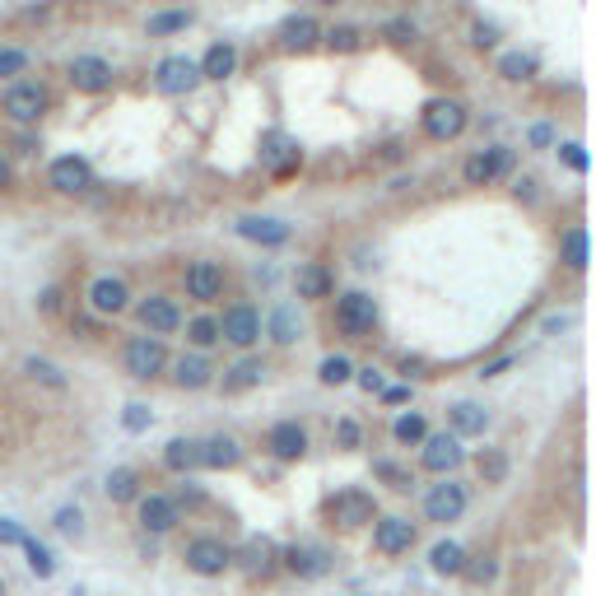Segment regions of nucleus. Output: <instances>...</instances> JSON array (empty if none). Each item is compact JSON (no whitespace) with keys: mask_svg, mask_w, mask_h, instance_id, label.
Instances as JSON below:
<instances>
[{"mask_svg":"<svg viewBox=\"0 0 596 596\" xmlns=\"http://www.w3.org/2000/svg\"><path fill=\"white\" fill-rule=\"evenodd\" d=\"M238 559H243V573H247V578H266V573L275 569V545L252 541V545L243 550V555L233 550V564H238Z\"/></svg>","mask_w":596,"mask_h":596,"instance_id":"nucleus-34","label":"nucleus"},{"mask_svg":"<svg viewBox=\"0 0 596 596\" xmlns=\"http://www.w3.org/2000/svg\"><path fill=\"white\" fill-rule=\"evenodd\" d=\"M420 122L429 140H457L466 131V108H461L457 98H434V103H424Z\"/></svg>","mask_w":596,"mask_h":596,"instance_id":"nucleus-12","label":"nucleus"},{"mask_svg":"<svg viewBox=\"0 0 596 596\" xmlns=\"http://www.w3.org/2000/svg\"><path fill=\"white\" fill-rule=\"evenodd\" d=\"M447 420H452V434L457 438H480L489 429V410L475 406V401H457V406L447 410Z\"/></svg>","mask_w":596,"mask_h":596,"instance_id":"nucleus-28","label":"nucleus"},{"mask_svg":"<svg viewBox=\"0 0 596 596\" xmlns=\"http://www.w3.org/2000/svg\"><path fill=\"white\" fill-rule=\"evenodd\" d=\"M187 340H191V350H210V345H219V322L215 317H191L187 322Z\"/></svg>","mask_w":596,"mask_h":596,"instance_id":"nucleus-43","label":"nucleus"},{"mask_svg":"<svg viewBox=\"0 0 596 596\" xmlns=\"http://www.w3.org/2000/svg\"><path fill=\"white\" fill-rule=\"evenodd\" d=\"M513 368V354H503V359H494V364L480 368V378H499V373H508Z\"/></svg>","mask_w":596,"mask_h":596,"instance_id":"nucleus-58","label":"nucleus"},{"mask_svg":"<svg viewBox=\"0 0 596 596\" xmlns=\"http://www.w3.org/2000/svg\"><path fill=\"white\" fill-rule=\"evenodd\" d=\"M103 494H108L112 503H136L140 494H145V489H140V471L136 466H117V471H108Z\"/></svg>","mask_w":596,"mask_h":596,"instance_id":"nucleus-31","label":"nucleus"},{"mask_svg":"<svg viewBox=\"0 0 596 596\" xmlns=\"http://www.w3.org/2000/svg\"><path fill=\"white\" fill-rule=\"evenodd\" d=\"M201 466L205 471H233V466H243V443L229 434H215L201 443Z\"/></svg>","mask_w":596,"mask_h":596,"instance_id":"nucleus-26","label":"nucleus"},{"mask_svg":"<svg viewBox=\"0 0 596 596\" xmlns=\"http://www.w3.org/2000/svg\"><path fill=\"white\" fill-rule=\"evenodd\" d=\"M513 168V149H475L471 159L461 163V177H466V187H489V182H499L503 173Z\"/></svg>","mask_w":596,"mask_h":596,"instance_id":"nucleus-15","label":"nucleus"},{"mask_svg":"<svg viewBox=\"0 0 596 596\" xmlns=\"http://www.w3.org/2000/svg\"><path fill=\"white\" fill-rule=\"evenodd\" d=\"M531 145H536V149H550V145H555V131H550V126H531Z\"/></svg>","mask_w":596,"mask_h":596,"instance_id":"nucleus-57","label":"nucleus"},{"mask_svg":"<svg viewBox=\"0 0 596 596\" xmlns=\"http://www.w3.org/2000/svg\"><path fill=\"white\" fill-rule=\"evenodd\" d=\"M326 513H331V522H340L345 531H359L378 517V499H373L368 489H340L336 499L326 503Z\"/></svg>","mask_w":596,"mask_h":596,"instance_id":"nucleus-9","label":"nucleus"},{"mask_svg":"<svg viewBox=\"0 0 596 596\" xmlns=\"http://www.w3.org/2000/svg\"><path fill=\"white\" fill-rule=\"evenodd\" d=\"M382 33H387L392 42H410V38H415V24H406V19H392V24L382 28Z\"/></svg>","mask_w":596,"mask_h":596,"instance_id":"nucleus-56","label":"nucleus"},{"mask_svg":"<svg viewBox=\"0 0 596 596\" xmlns=\"http://www.w3.org/2000/svg\"><path fill=\"white\" fill-rule=\"evenodd\" d=\"M89 308L98 317H117V312L131 308V289H126L122 275H98L94 285H89Z\"/></svg>","mask_w":596,"mask_h":596,"instance_id":"nucleus-18","label":"nucleus"},{"mask_svg":"<svg viewBox=\"0 0 596 596\" xmlns=\"http://www.w3.org/2000/svg\"><path fill=\"white\" fill-rule=\"evenodd\" d=\"M461 578H466L471 587H489L494 578H499V559H494V555H475V559H466Z\"/></svg>","mask_w":596,"mask_h":596,"instance_id":"nucleus-40","label":"nucleus"},{"mask_svg":"<svg viewBox=\"0 0 596 596\" xmlns=\"http://www.w3.org/2000/svg\"><path fill=\"white\" fill-rule=\"evenodd\" d=\"M182 289L196 303H215L224 294V266L219 261H191L187 271H182Z\"/></svg>","mask_w":596,"mask_h":596,"instance_id":"nucleus-16","label":"nucleus"},{"mask_svg":"<svg viewBox=\"0 0 596 596\" xmlns=\"http://www.w3.org/2000/svg\"><path fill=\"white\" fill-rule=\"evenodd\" d=\"M182 564H187V573H196V578H224V573L233 569V545L219 541V536H191V541L182 545Z\"/></svg>","mask_w":596,"mask_h":596,"instance_id":"nucleus-1","label":"nucleus"},{"mask_svg":"<svg viewBox=\"0 0 596 596\" xmlns=\"http://www.w3.org/2000/svg\"><path fill=\"white\" fill-rule=\"evenodd\" d=\"M294 289H298V298H331L336 280H331V271H326L322 261H303L294 271Z\"/></svg>","mask_w":596,"mask_h":596,"instance_id":"nucleus-27","label":"nucleus"},{"mask_svg":"<svg viewBox=\"0 0 596 596\" xmlns=\"http://www.w3.org/2000/svg\"><path fill=\"white\" fill-rule=\"evenodd\" d=\"M317 42H322V24L312 14H289L285 24H280V47L285 52H308Z\"/></svg>","mask_w":596,"mask_h":596,"instance_id":"nucleus-24","label":"nucleus"},{"mask_svg":"<svg viewBox=\"0 0 596 596\" xmlns=\"http://www.w3.org/2000/svg\"><path fill=\"white\" fill-rule=\"evenodd\" d=\"M322 5H336V0H322Z\"/></svg>","mask_w":596,"mask_h":596,"instance_id":"nucleus-64","label":"nucleus"},{"mask_svg":"<svg viewBox=\"0 0 596 596\" xmlns=\"http://www.w3.org/2000/svg\"><path fill=\"white\" fill-rule=\"evenodd\" d=\"M191 24V10H163L149 19V38H163V33H177V28Z\"/></svg>","mask_w":596,"mask_h":596,"instance_id":"nucleus-46","label":"nucleus"},{"mask_svg":"<svg viewBox=\"0 0 596 596\" xmlns=\"http://www.w3.org/2000/svg\"><path fill=\"white\" fill-rule=\"evenodd\" d=\"M392 438H396L401 447H420L424 438H429V420H424L420 410H406V415H396Z\"/></svg>","mask_w":596,"mask_h":596,"instance_id":"nucleus-35","label":"nucleus"},{"mask_svg":"<svg viewBox=\"0 0 596 596\" xmlns=\"http://www.w3.org/2000/svg\"><path fill=\"white\" fill-rule=\"evenodd\" d=\"M24 66H28V52H19V47H0V75H19Z\"/></svg>","mask_w":596,"mask_h":596,"instance_id":"nucleus-50","label":"nucleus"},{"mask_svg":"<svg viewBox=\"0 0 596 596\" xmlns=\"http://www.w3.org/2000/svg\"><path fill=\"white\" fill-rule=\"evenodd\" d=\"M215 322H219V340H229L233 350H252L261 340V312L252 308V303H233Z\"/></svg>","mask_w":596,"mask_h":596,"instance_id":"nucleus-7","label":"nucleus"},{"mask_svg":"<svg viewBox=\"0 0 596 596\" xmlns=\"http://www.w3.org/2000/svg\"><path fill=\"white\" fill-rule=\"evenodd\" d=\"M266 373H271V368H266V359H257V354H243L238 364L224 368V378H219V387H224L229 396L252 392V387H261V382H266Z\"/></svg>","mask_w":596,"mask_h":596,"instance_id":"nucleus-22","label":"nucleus"},{"mask_svg":"<svg viewBox=\"0 0 596 596\" xmlns=\"http://www.w3.org/2000/svg\"><path fill=\"white\" fill-rule=\"evenodd\" d=\"M136 322L145 326V336H173L177 326H182V308H177L168 294H145L136 303Z\"/></svg>","mask_w":596,"mask_h":596,"instance_id":"nucleus-14","label":"nucleus"},{"mask_svg":"<svg viewBox=\"0 0 596 596\" xmlns=\"http://www.w3.org/2000/svg\"><path fill=\"white\" fill-rule=\"evenodd\" d=\"M415 536H420V531H415V522H410V517H401V513L373 517V550H378V555H387V559L410 555Z\"/></svg>","mask_w":596,"mask_h":596,"instance_id":"nucleus-11","label":"nucleus"},{"mask_svg":"<svg viewBox=\"0 0 596 596\" xmlns=\"http://www.w3.org/2000/svg\"><path fill=\"white\" fill-rule=\"evenodd\" d=\"M461 461H466V447H461V438L457 434H429L420 443V466L429 475H457L461 471Z\"/></svg>","mask_w":596,"mask_h":596,"instance_id":"nucleus-8","label":"nucleus"},{"mask_svg":"<svg viewBox=\"0 0 596 596\" xmlns=\"http://www.w3.org/2000/svg\"><path fill=\"white\" fill-rule=\"evenodd\" d=\"M354 373H359V387H364L368 396H373V392H382V368H373V364H368V368H354Z\"/></svg>","mask_w":596,"mask_h":596,"instance_id":"nucleus-54","label":"nucleus"},{"mask_svg":"<svg viewBox=\"0 0 596 596\" xmlns=\"http://www.w3.org/2000/svg\"><path fill=\"white\" fill-rule=\"evenodd\" d=\"M168 368H173V382L182 387V392H201V387L215 382V364H210L201 350L177 354V359H168Z\"/></svg>","mask_w":596,"mask_h":596,"instance_id":"nucleus-20","label":"nucleus"},{"mask_svg":"<svg viewBox=\"0 0 596 596\" xmlns=\"http://www.w3.org/2000/svg\"><path fill=\"white\" fill-rule=\"evenodd\" d=\"M70 84L80 94H103V89H112V66L103 56H75L70 61Z\"/></svg>","mask_w":596,"mask_h":596,"instance_id":"nucleus-21","label":"nucleus"},{"mask_svg":"<svg viewBox=\"0 0 596 596\" xmlns=\"http://www.w3.org/2000/svg\"><path fill=\"white\" fill-rule=\"evenodd\" d=\"M19 550H24V555H28V569H33V578H42V583H47V578H52V573H56V559H52V550H47V545H42V541H33V536H24V545H19Z\"/></svg>","mask_w":596,"mask_h":596,"instance_id":"nucleus-38","label":"nucleus"},{"mask_svg":"<svg viewBox=\"0 0 596 596\" xmlns=\"http://www.w3.org/2000/svg\"><path fill=\"white\" fill-rule=\"evenodd\" d=\"M350 378H354L350 354H326L322 364H317V382H322V387H345Z\"/></svg>","mask_w":596,"mask_h":596,"instance_id":"nucleus-37","label":"nucleus"},{"mask_svg":"<svg viewBox=\"0 0 596 596\" xmlns=\"http://www.w3.org/2000/svg\"><path fill=\"white\" fill-rule=\"evenodd\" d=\"M173 503H177V508H201V503H205V494H201V489H196V485H191V480H187V485H182V489H177V494H173Z\"/></svg>","mask_w":596,"mask_h":596,"instance_id":"nucleus-53","label":"nucleus"},{"mask_svg":"<svg viewBox=\"0 0 596 596\" xmlns=\"http://www.w3.org/2000/svg\"><path fill=\"white\" fill-rule=\"evenodd\" d=\"M122 368L136 382H154L168 373V345L159 336H131L122 345Z\"/></svg>","mask_w":596,"mask_h":596,"instance_id":"nucleus-3","label":"nucleus"},{"mask_svg":"<svg viewBox=\"0 0 596 596\" xmlns=\"http://www.w3.org/2000/svg\"><path fill=\"white\" fill-rule=\"evenodd\" d=\"M28 531L14 522V517H0V545H24Z\"/></svg>","mask_w":596,"mask_h":596,"instance_id":"nucleus-52","label":"nucleus"},{"mask_svg":"<svg viewBox=\"0 0 596 596\" xmlns=\"http://www.w3.org/2000/svg\"><path fill=\"white\" fill-rule=\"evenodd\" d=\"M531 187H536V182H531V177H522V182H517V201H531V196H536Z\"/></svg>","mask_w":596,"mask_h":596,"instance_id":"nucleus-61","label":"nucleus"},{"mask_svg":"<svg viewBox=\"0 0 596 596\" xmlns=\"http://www.w3.org/2000/svg\"><path fill=\"white\" fill-rule=\"evenodd\" d=\"M373 475H378V480H387V489H396V494H410V485H415L406 466H401V461H387V457L373 461Z\"/></svg>","mask_w":596,"mask_h":596,"instance_id":"nucleus-42","label":"nucleus"},{"mask_svg":"<svg viewBox=\"0 0 596 596\" xmlns=\"http://www.w3.org/2000/svg\"><path fill=\"white\" fill-rule=\"evenodd\" d=\"M0 108H5V117H10V122L33 126V122H42V112L52 108V98H47V89H42V84L19 80V84H10V89H5Z\"/></svg>","mask_w":596,"mask_h":596,"instance_id":"nucleus-6","label":"nucleus"},{"mask_svg":"<svg viewBox=\"0 0 596 596\" xmlns=\"http://www.w3.org/2000/svg\"><path fill=\"white\" fill-rule=\"evenodd\" d=\"M559 261H564L569 271H587L592 252H587V229H583V224L564 229V238H559Z\"/></svg>","mask_w":596,"mask_h":596,"instance_id":"nucleus-33","label":"nucleus"},{"mask_svg":"<svg viewBox=\"0 0 596 596\" xmlns=\"http://www.w3.org/2000/svg\"><path fill=\"white\" fill-rule=\"evenodd\" d=\"M499 75H503V80H513V84L531 80V75H536V56H527V52L499 56Z\"/></svg>","mask_w":596,"mask_h":596,"instance_id":"nucleus-41","label":"nucleus"},{"mask_svg":"<svg viewBox=\"0 0 596 596\" xmlns=\"http://www.w3.org/2000/svg\"><path fill=\"white\" fill-rule=\"evenodd\" d=\"M122 424H126V434H145L149 424H154V410H149L145 401H131V406L122 410Z\"/></svg>","mask_w":596,"mask_h":596,"instance_id":"nucleus-47","label":"nucleus"},{"mask_svg":"<svg viewBox=\"0 0 596 596\" xmlns=\"http://www.w3.org/2000/svg\"><path fill=\"white\" fill-rule=\"evenodd\" d=\"M322 38L331 52H359V47H364V33L354 24H340V28H331V33H322Z\"/></svg>","mask_w":596,"mask_h":596,"instance_id":"nucleus-45","label":"nucleus"},{"mask_svg":"<svg viewBox=\"0 0 596 596\" xmlns=\"http://www.w3.org/2000/svg\"><path fill=\"white\" fill-rule=\"evenodd\" d=\"M382 401H387V406H406L410 387H382Z\"/></svg>","mask_w":596,"mask_h":596,"instance_id":"nucleus-59","label":"nucleus"},{"mask_svg":"<svg viewBox=\"0 0 596 596\" xmlns=\"http://www.w3.org/2000/svg\"><path fill=\"white\" fill-rule=\"evenodd\" d=\"M10 159H5V154H0V191H5V187H10Z\"/></svg>","mask_w":596,"mask_h":596,"instance_id":"nucleus-62","label":"nucleus"},{"mask_svg":"<svg viewBox=\"0 0 596 596\" xmlns=\"http://www.w3.org/2000/svg\"><path fill=\"white\" fill-rule=\"evenodd\" d=\"M0 596H10V587H5V578H0Z\"/></svg>","mask_w":596,"mask_h":596,"instance_id":"nucleus-63","label":"nucleus"},{"mask_svg":"<svg viewBox=\"0 0 596 596\" xmlns=\"http://www.w3.org/2000/svg\"><path fill=\"white\" fill-rule=\"evenodd\" d=\"M136 522H140V531H149V536H168V531L182 522V508L173 503V494L149 489V494L136 499Z\"/></svg>","mask_w":596,"mask_h":596,"instance_id":"nucleus-10","label":"nucleus"},{"mask_svg":"<svg viewBox=\"0 0 596 596\" xmlns=\"http://www.w3.org/2000/svg\"><path fill=\"white\" fill-rule=\"evenodd\" d=\"M47 182H52L56 191H66V196H80V191L94 187V168H89V159H80V154H66V159H56L52 168H47Z\"/></svg>","mask_w":596,"mask_h":596,"instance_id":"nucleus-17","label":"nucleus"},{"mask_svg":"<svg viewBox=\"0 0 596 596\" xmlns=\"http://www.w3.org/2000/svg\"><path fill=\"white\" fill-rule=\"evenodd\" d=\"M196 84H201V66H196L191 56H163L159 66H154V89L168 98L191 94Z\"/></svg>","mask_w":596,"mask_h":596,"instance_id":"nucleus-13","label":"nucleus"},{"mask_svg":"<svg viewBox=\"0 0 596 596\" xmlns=\"http://www.w3.org/2000/svg\"><path fill=\"white\" fill-rule=\"evenodd\" d=\"M238 238H247V243H261V247H285L289 243V224H285V219L247 215V219H238Z\"/></svg>","mask_w":596,"mask_h":596,"instance_id":"nucleus-25","label":"nucleus"},{"mask_svg":"<svg viewBox=\"0 0 596 596\" xmlns=\"http://www.w3.org/2000/svg\"><path fill=\"white\" fill-rule=\"evenodd\" d=\"M466 508H471V489L461 485L457 475H443L438 485L424 489V517H429V522H438V527H447V522H461V517H466Z\"/></svg>","mask_w":596,"mask_h":596,"instance_id":"nucleus-2","label":"nucleus"},{"mask_svg":"<svg viewBox=\"0 0 596 596\" xmlns=\"http://www.w3.org/2000/svg\"><path fill=\"white\" fill-rule=\"evenodd\" d=\"M266 447H271L275 461H303L308 457V429H303L298 420H280V424H271Z\"/></svg>","mask_w":596,"mask_h":596,"instance_id":"nucleus-19","label":"nucleus"},{"mask_svg":"<svg viewBox=\"0 0 596 596\" xmlns=\"http://www.w3.org/2000/svg\"><path fill=\"white\" fill-rule=\"evenodd\" d=\"M24 373L33 382H42V387H52V392H66V387H70L66 373H61L52 359H38V354H28V359H24Z\"/></svg>","mask_w":596,"mask_h":596,"instance_id":"nucleus-36","label":"nucleus"},{"mask_svg":"<svg viewBox=\"0 0 596 596\" xmlns=\"http://www.w3.org/2000/svg\"><path fill=\"white\" fill-rule=\"evenodd\" d=\"M466 559H471V555H466L457 541H438L434 550H429V569H434L438 578H461Z\"/></svg>","mask_w":596,"mask_h":596,"instance_id":"nucleus-32","label":"nucleus"},{"mask_svg":"<svg viewBox=\"0 0 596 596\" xmlns=\"http://www.w3.org/2000/svg\"><path fill=\"white\" fill-rule=\"evenodd\" d=\"M298 159H303V154H298V145L285 131H266V136H261V163H266L271 173H280V177L294 173Z\"/></svg>","mask_w":596,"mask_h":596,"instance_id":"nucleus-23","label":"nucleus"},{"mask_svg":"<svg viewBox=\"0 0 596 596\" xmlns=\"http://www.w3.org/2000/svg\"><path fill=\"white\" fill-rule=\"evenodd\" d=\"M61 308V289H47V294H42V312H56Z\"/></svg>","mask_w":596,"mask_h":596,"instance_id":"nucleus-60","label":"nucleus"},{"mask_svg":"<svg viewBox=\"0 0 596 596\" xmlns=\"http://www.w3.org/2000/svg\"><path fill=\"white\" fill-rule=\"evenodd\" d=\"M280 564H285L294 578H303V583H317V578H326V573L336 569V555L317 541H298V545L280 550Z\"/></svg>","mask_w":596,"mask_h":596,"instance_id":"nucleus-5","label":"nucleus"},{"mask_svg":"<svg viewBox=\"0 0 596 596\" xmlns=\"http://www.w3.org/2000/svg\"><path fill=\"white\" fill-rule=\"evenodd\" d=\"M196 66H201V80H229L233 70H238V47L233 42H215Z\"/></svg>","mask_w":596,"mask_h":596,"instance_id":"nucleus-30","label":"nucleus"},{"mask_svg":"<svg viewBox=\"0 0 596 596\" xmlns=\"http://www.w3.org/2000/svg\"><path fill=\"white\" fill-rule=\"evenodd\" d=\"M336 447L340 452H354V447H364V429L345 415V420H336Z\"/></svg>","mask_w":596,"mask_h":596,"instance_id":"nucleus-48","label":"nucleus"},{"mask_svg":"<svg viewBox=\"0 0 596 596\" xmlns=\"http://www.w3.org/2000/svg\"><path fill=\"white\" fill-rule=\"evenodd\" d=\"M271 340H275V345H294V340H298V312H294V303H285V308L271 312Z\"/></svg>","mask_w":596,"mask_h":596,"instance_id":"nucleus-39","label":"nucleus"},{"mask_svg":"<svg viewBox=\"0 0 596 596\" xmlns=\"http://www.w3.org/2000/svg\"><path fill=\"white\" fill-rule=\"evenodd\" d=\"M559 154H564V163H569L573 173H587V163H592L583 145H559Z\"/></svg>","mask_w":596,"mask_h":596,"instance_id":"nucleus-51","label":"nucleus"},{"mask_svg":"<svg viewBox=\"0 0 596 596\" xmlns=\"http://www.w3.org/2000/svg\"><path fill=\"white\" fill-rule=\"evenodd\" d=\"M475 466L485 475V485H503V480H508V457H503L499 447H485V452L475 457Z\"/></svg>","mask_w":596,"mask_h":596,"instance_id":"nucleus-44","label":"nucleus"},{"mask_svg":"<svg viewBox=\"0 0 596 596\" xmlns=\"http://www.w3.org/2000/svg\"><path fill=\"white\" fill-rule=\"evenodd\" d=\"M52 522H56L61 536H80V531H84V513H80V508H70V503H66V508H56Z\"/></svg>","mask_w":596,"mask_h":596,"instance_id":"nucleus-49","label":"nucleus"},{"mask_svg":"<svg viewBox=\"0 0 596 596\" xmlns=\"http://www.w3.org/2000/svg\"><path fill=\"white\" fill-rule=\"evenodd\" d=\"M336 326L350 340H368L373 326H378V298L364 294V289H350V294L336 298Z\"/></svg>","mask_w":596,"mask_h":596,"instance_id":"nucleus-4","label":"nucleus"},{"mask_svg":"<svg viewBox=\"0 0 596 596\" xmlns=\"http://www.w3.org/2000/svg\"><path fill=\"white\" fill-rule=\"evenodd\" d=\"M163 466L173 475L201 471V438H173V443L163 447Z\"/></svg>","mask_w":596,"mask_h":596,"instance_id":"nucleus-29","label":"nucleus"},{"mask_svg":"<svg viewBox=\"0 0 596 596\" xmlns=\"http://www.w3.org/2000/svg\"><path fill=\"white\" fill-rule=\"evenodd\" d=\"M471 42L485 52V47H494V42H499V28H494V24H475L471 28Z\"/></svg>","mask_w":596,"mask_h":596,"instance_id":"nucleus-55","label":"nucleus"}]
</instances>
